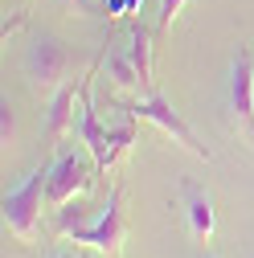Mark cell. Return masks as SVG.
Returning a JSON list of instances; mask_svg holds the SVG:
<instances>
[{
  "label": "cell",
  "instance_id": "18",
  "mask_svg": "<svg viewBox=\"0 0 254 258\" xmlns=\"http://www.w3.org/2000/svg\"><path fill=\"white\" fill-rule=\"evenodd\" d=\"M205 258H213V254H205Z\"/></svg>",
  "mask_w": 254,
  "mask_h": 258
},
{
  "label": "cell",
  "instance_id": "12",
  "mask_svg": "<svg viewBox=\"0 0 254 258\" xmlns=\"http://www.w3.org/2000/svg\"><path fill=\"white\" fill-rule=\"evenodd\" d=\"M90 213H94V209H90L82 197H74V201H66V205H57V221H53V225H57V234H66V238H70L78 225L90 221Z\"/></svg>",
  "mask_w": 254,
  "mask_h": 258
},
{
  "label": "cell",
  "instance_id": "14",
  "mask_svg": "<svg viewBox=\"0 0 254 258\" xmlns=\"http://www.w3.org/2000/svg\"><path fill=\"white\" fill-rule=\"evenodd\" d=\"M188 5V0H160V5H156V45H160L168 33H172V25H176V17H180V9Z\"/></svg>",
  "mask_w": 254,
  "mask_h": 258
},
{
  "label": "cell",
  "instance_id": "19",
  "mask_svg": "<svg viewBox=\"0 0 254 258\" xmlns=\"http://www.w3.org/2000/svg\"><path fill=\"white\" fill-rule=\"evenodd\" d=\"M250 144H254V140H250Z\"/></svg>",
  "mask_w": 254,
  "mask_h": 258
},
{
  "label": "cell",
  "instance_id": "6",
  "mask_svg": "<svg viewBox=\"0 0 254 258\" xmlns=\"http://www.w3.org/2000/svg\"><path fill=\"white\" fill-rule=\"evenodd\" d=\"M94 70H99V61L90 66V74L82 78V94H78V107H82V115H78V136H82V144H86V152L94 156V164H99V172H107V152H111V132L99 123V111H94V99H90V78H94Z\"/></svg>",
  "mask_w": 254,
  "mask_h": 258
},
{
  "label": "cell",
  "instance_id": "5",
  "mask_svg": "<svg viewBox=\"0 0 254 258\" xmlns=\"http://www.w3.org/2000/svg\"><path fill=\"white\" fill-rule=\"evenodd\" d=\"M70 242H82V246H94V250H107V254H119L123 246V188L115 184L111 188V197L103 205V213L78 225V230L70 234Z\"/></svg>",
  "mask_w": 254,
  "mask_h": 258
},
{
  "label": "cell",
  "instance_id": "9",
  "mask_svg": "<svg viewBox=\"0 0 254 258\" xmlns=\"http://www.w3.org/2000/svg\"><path fill=\"white\" fill-rule=\"evenodd\" d=\"M82 94V82H61L49 99V115H45V136L49 140H61L74 123V99Z\"/></svg>",
  "mask_w": 254,
  "mask_h": 258
},
{
  "label": "cell",
  "instance_id": "15",
  "mask_svg": "<svg viewBox=\"0 0 254 258\" xmlns=\"http://www.w3.org/2000/svg\"><path fill=\"white\" fill-rule=\"evenodd\" d=\"M13 136H17V115H13V103L5 99L0 103V140H5V148L13 144Z\"/></svg>",
  "mask_w": 254,
  "mask_h": 258
},
{
  "label": "cell",
  "instance_id": "3",
  "mask_svg": "<svg viewBox=\"0 0 254 258\" xmlns=\"http://www.w3.org/2000/svg\"><path fill=\"white\" fill-rule=\"evenodd\" d=\"M94 176H99V164H90L86 152H61L53 164H49L45 205H49V209H57V205H66V201L82 197V192L94 184Z\"/></svg>",
  "mask_w": 254,
  "mask_h": 258
},
{
  "label": "cell",
  "instance_id": "16",
  "mask_svg": "<svg viewBox=\"0 0 254 258\" xmlns=\"http://www.w3.org/2000/svg\"><path fill=\"white\" fill-rule=\"evenodd\" d=\"M61 5H70V9H82V13H99V5H94V0H61Z\"/></svg>",
  "mask_w": 254,
  "mask_h": 258
},
{
  "label": "cell",
  "instance_id": "11",
  "mask_svg": "<svg viewBox=\"0 0 254 258\" xmlns=\"http://www.w3.org/2000/svg\"><path fill=\"white\" fill-rule=\"evenodd\" d=\"M103 57H107V74H111V82L119 90H148L144 78H140V70H136V61H132V53H127V45H111L107 41Z\"/></svg>",
  "mask_w": 254,
  "mask_h": 258
},
{
  "label": "cell",
  "instance_id": "13",
  "mask_svg": "<svg viewBox=\"0 0 254 258\" xmlns=\"http://www.w3.org/2000/svg\"><path fill=\"white\" fill-rule=\"evenodd\" d=\"M136 144V115H127L119 127H111V152H107V168L115 164V160L127 152V148H132Z\"/></svg>",
  "mask_w": 254,
  "mask_h": 258
},
{
  "label": "cell",
  "instance_id": "8",
  "mask_svg": "<svg viewBox=\"0 0 254 258\" xmlns=\"http://www.w3.org/2000/svg\"><path fill=\"white\" fill-rule=\"evenodd\" d=\"M180 197H184V217H188V234H193V242H201V246H205V242L213 238V225H217L209 192H205L201 184H193V180H184V184H180Z\"/></svg>",
  "mask_w": 254,
  "mask_h": 258
},
{
  "label": "cell",
  "instance_id": "10",
  "mask_svg": "<svg viewBox=\"0 0 254 258\" xmlns=\"http://www.w3.org/2000/svg\"><path fill=\"white\" fill-rule=\"evenodd\" d=\"M152 49H156V29H148L144 21H132L127 25V53H132L148 90H152Z\"/></svg>",
  "mask_w": 254,
  "mask_h": 258
},
{
  "label": "cell",
  "instance_id": "2",
  "mask_svg": "<svg viewBox=\"0 0 254 258\" xmlns=\"http://www.w3.org/2000/svg\"><path fill=\"white\" fill-rule=\"evenodd\" d=\"M25 74H29V82L37 90H57L74 74V53L53 33H41V37H33V45L25 53Z\"/></svg>",
  "mask_w": 254,
  "mask_h": 258
},
{
  "label": "cell",
  "instance_id": "4",
  "mask_svg": "<svg viewBox=\"0 0 254 258\" xmlns=\"http://www.w3.org/2000/svg\"><path fill=\"white\" fill-rule=\"evenodd\" d=\"M119 111H127V115H136V119H148V123H156V127H160V132L164 136H172L176 144H184L188 152H193V156H201V160H213V152L193 136V127H188L164 99H160V94H156V90H148L144 94V99H127V103H119Z\"/></svg>",
  "mask_w": 254,
  "mask_h": 258
},
{
  "label": "cell",
  "instance_id": "17",
  "mask_svg": "<svg viewBox=\"0 0 254 258\" xmlns=\"http://www.w3.org/2000/svg\"><path fill=\"white\" fill-rule=\"evenodd\" d=\"M49 258H78V254H49Z\"/></svg>",
  "mask_w": 254,
  "mask_h": 258
},
{
  "label": "cell",
  "instance_id": "7",
  "mask_svg": "<svg viewBox=\"0 0 254 258\" xmlns=\"http://www.w3.org/2000/svg\"><path fill=\"white\" fill-rule=\"evenodd\" d=\"M230 115L238 119V127H246L254 140V61L246 49H238L234 57V74H230Z\"/></svg>",
  "mask_w": 254,
  "mask_h": 258
},
{
  "label": "cell",
  "instance_id": "1",
  "mask_svg": "<svg viewBox=\"0 0 254 258\" xmlns=\"http://www.w3.org/2000/svg\"><path fill=\"white\" fill-rule=\"evenodd\" d=\"M45 180L49 168H33L25 184L5 192V225L21 242H37V225H41V201H45Z\"/></svg>",
  "mask_w": 254,
  "mask_h": 258
}]
</instances>
